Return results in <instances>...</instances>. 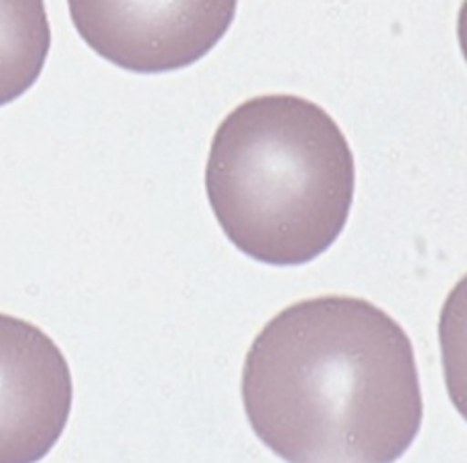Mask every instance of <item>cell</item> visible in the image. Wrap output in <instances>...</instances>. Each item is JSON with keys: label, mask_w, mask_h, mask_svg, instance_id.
I'll use <instances>...</instances> for the list:
<instances>
[{"label": "cell", "mask_w": 467, "mask_h": 463, "mask_svg": "<svg viewBox=\"0 0 467 463\" xmlns=\"http://www.w3.org/2000/svg\"><path fill=\"white\" fill-rule=\"evenodd\" d=\"M242 403L256 437L286 463H397L425 411L407 332L348 295L293 303L263 327Z\"/></svg>", "instance_id": "6da1fadb"}, {"label": "cell", "mask_w": 467, "mask_h": 463, "mask_svg": "<svg viewBox=\"0 0 467 463\" xmlns=\"http://www.w3.org/2000/svg\"><path fill=\"white\" fill-rule=\"evenodd\" d=\"M354 191L349 142L307 98H250L212 139V211L230 242L258 262L299 266L329 251L348 224Z\"/></svg>", "instance_id": "7a4b0ae2"}, {"label": "cell", "mask_w": 467, "mask_h": 463, "mask_svg": "<svg viewBox=\"0 0 467 463\" xmlns=\"http://www.w3.org/2000/svg\"><path fill=\"white\" fill-rule=\"evenodd\" d=\"M86 46L134 74H167L203 59L228 33L238 0H67Z\"/></svg>", "instance_id": "3957f363"}, {"label": "cell", "mask_w": 467, "mask_h": 463, "mask_svg": "<svg viewBox=\"0 0 467 463\" xmlns=\"http://www.w3.org/2000/svg\"><path fill=\"white\" fill-rule=\"evenodd\" d=\"M74 380L64 352L21 317L0 314V463H37L64 435Z\"/></svg>", "instance_id": "277c9868"}, {"label": "cell", "mask_w": 467, "mask_h": 463, "mask_svg": "<svg viewBox=\"0 0 467 463\" xmlns=\"http://www.w3.org/2000/svg\"><path fill=\"white\" fill-rule=\"evenodd\" d=\"M51 49L45 0H0V106L31 90Z\"/></svg>", "instance_id": "5b68a950"}]
</instances>
